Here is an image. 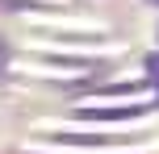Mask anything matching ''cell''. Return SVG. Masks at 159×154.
Here are the masks:
<instances>
[{"instance_id": "6da1fadb", "label": "cell", "mask_w": 159, "mask_h": 154, "mask_svg": "<svg viewBox=\"0 0 159 154\" xmlns=\"http://www.w3.org/2000/svg\"><path fill=\"white\" fill-rule=\"evenodd\" d=\"M147 71H151V79H155V100H159V54L147 58Z\"/></svg>"}, {"instance_id": "7a4b0ae2", "label": "cell", "mask_w": 159, "mask_h": 154, "mask_svg": "<svg viewBox=\"0 0 159 154\" xmlns=\"http://www.w3.org/2000/svg\"><path fill=\"white\" fill-rule=\"evenodd\" d=\"M151 4H159V0H151Z\"/></svg>"}]
</instances>
